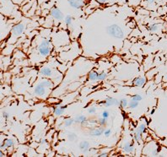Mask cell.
<instances>
[{
	"instance_id": "1",
	"label": "cell",
	"mask_w": 167,
	"mask_h": 157,
	"mask_svg": "<svg viewBox=\"0 0 167 157\" xmlns=\"http://www.w3.org/2000/svg\"><path fill=\"white\" fill-rule=\"evenodd\" d=\"M107 34L111 36L113 38L117 39H123L125 37L124 31L122 28L116 25V24H112V25L107 27Z\"/></svg>"
},
{
	"instance_id": "2",
	"label": "cell",
	"mask_w": 167,
	"mask_h": 157,
	"mask_svg": "<svg viewBox=\"0 0 167 157\" xmlns=\"http://www.w3.org/2000/svg\"><path fill=\"white\" fill-rule=\"evenodd\" d=\"M26 31V26L23 23H18L12 27L11 30V34L14 37H19L20 35H22Z\"/></svg>"
},
{
	"instance_id": "3",
	"label": "cell",
	"mask_w": 167,
	"mask_h": 157,
	"mask_svg": "<svg viewBox=\"0 0 167 157\" xmlns=\"http://www.w3.org/2000/svg\"><path fill=\"white\" fill-rule=\"evenodd\" d=\"M34 94L36 96L42 99L47 95V88L43 86L41 83H39L38 84H36V87L34 88Z\"/></svg>"
},
{
	"instance_id": "4",
	"label": "cell",
	"mask_w": 167,
	"mask_h": 157,
	"mask_svg": "<svg viewBox=\"0 0 167 157\" xmlns=\"http://www.w3.org/2000/svg\"><path fill=\"white\" fill-rule=\"evenodd\" d=\"M50 14L54 19H58V21H62L63 19V14L58 7L52 8L50 10Z\"/></svg>"
},
{
	"instance_id": "5",
	"label": "cell",
	"mask_w": 167,
	"mask_h": 157,
	"mask_svg": "<svg viewBox=\"0 0 167 157\" xmlns=\"http://www.w3.org/2000/svg\"><path fill=\"white\" fill-rule=\"evenodd\" d=\"M147 82V78L145 76H139L133 80V84L136 87H143Z\"/></svg>"
},
{
	"instance_id": "6",
	"label": "cell",
	"mask_w": 167,
	"mask_h": 157,
	"mask_svg": "<svg viewBox=\"0 0 167 157\" xmlns=\"http://www.w3.org/2000/svg\"><path fill=\"white\" fill-rule=\"evenodd\" d=\"M105 132L104 129V127L102 126H100V127H97V128H93L89 131V135L90 136H94V137H99L100 135H102Z\"/></svg>"
},
{
	"instance_id": "7",
	"label": "cell",
	"mask_w": 167,
	"mask_h": 157,
	"mask_svg": "<svg viewBox=\"0 0 167 157\" xmlns=\"http://www.w3.org/2000/svg\"><path fill=\"white\" fill-rule=\"evenodd\" d=\"M51 50L52 47H42V46H38L37 47V51L38 53L42 56V57H47L51 54Z\"/></svg>"
},
{
	"instance_id": "8",
	"label": "cell",
	"mask_w": 167,
	"mask_h": 157,
	"mask_svg": "<svg viewBox=\"0 0 167 157\" xmlns=\"http://www.w3.org/2000/svg\"><path fill=\"white\" fill-rule=\"evenodd\" d=\"M68 2L71 7L76 9H80L84 6V0H68Z\"/></svg>"
},
{
	"instance_id": "9",
	"label": "cell",
	"mask_w": 167,
	"mask_h": 157,
	"mask_svg": "<svg viewBox=\"0 0 167 157\" xmlns=\"http://www.w3.org/2000/svg\"><path fill=\"white\" fill-rule=\"evenodd\" d=\"M112 106H119V100H117L114 97H107V100H105L104 107H110Z\"/></svg>"
},
{
	"instance_id": "10",
	"label": "cell",
	"mask_w": 167,
	"mask_h": 157,
	"mask_svg": "<svg viewBox=\"0 0 167 157\" xmlns=\"http://www.w3.org/2000/svg\"><path fill=\"white\" fill-rule=\"evenodd\" d=\"M123 150L127 154H133L135 150V147L133 143H125L123 145Z\"/></svg>"
},
{
	"instance_id": "11",
	"label": "cell",
	"mask_w": 167,
	"mask_h": 157,
	"mask_svg": "<svg viewBox=\"0 0 167 157\" xmlns=\"http://www.w3.org/2000/svg\"><path fill=\"white\" fill-rule=\"evenodd\" d=\"M67 106H59L56 107L53 109V115L55 117H61L64 114L65 110H66Z\"/></svg>"
},
{
	"instance_id": "12",
	"label": "cell",
	"mask_w": 167,
	"mask_h": 157,
	"mask_svg": "<svg viewBox=\"0 0 167 157\" xmlns=\"http://www.w3.org/2000/svg\"><path fill=\"white\" fill-rule=\"evenodd\" d=\"M74 123H79L81 125L84 126V125H87L89 122L87 120V118L84 115H78L74 118Z\"/></svg>"
},
{
	"instance_id": "13",
	"label": "cell",
	"mask_w": 167,
	"mask_h": 157,
	"mask_svg": "<svg viewBox=\"0 0 167 157\" xmlns=\"http://www.w3.org/2000/svg\"><path fill=\"white\" fill-rule=\"evenodd\" d=\"M79 147L80 149V150L82 151L84 154L87 153L89 150V148H90V144L88 141H81L79 144Z\"/></svg>"
},
{
	"instance_id": "14",
	"label": "cell",
	"mask_w": 167,
	"mask_h": 157,
	"mask_svg": "<svg viewBox=\"0 0 167 157\" xmlns=\"http://www.w3.org/2000/svg\"><path fill=\"white\" fill-rule=\"evenodd\" d=\"M40 74L44 77H50L52 74V70L51 68L48 67H42L40 69Z\"/></svg>"
},
{
	"instance_id": "15",
	"label": "cell",
	"mask_w": 167,
	"mask_h": 157,
	"mask_svg": "<svg viewBox=\"0 0 167 157\" xmlns=\"http://www.w3.org/2000/svg\"><path fill=\"white\" fill-rule=\"evenodd\" d=\"M133 137L134 142H136V143H140L143 140V134H141V133L138 129H136L135 131H134Z\"/></svg>"
},
{
	"instance_id": "16",
	"label": "cell",
	"mask_w": 167,
	"mask_h": 157,
	"mask_svg": "<svg viewBox=\"0 0 167 157\" xmlns=\"http://www.w3.org/2000/svg\"><path fill=\"white\" fill-rule=\"evenodd\" d=\"M98 77H99V73L95 70L90 71L88 74V79H89V80H91V81L98 80Z\"/></svg>"
},
{
	"instance_id": "17",
	"label": "cell",
	"mask_w": 167,
	"mask_h": 157,
	"mask_svg": "<svg viewBox=\"0 0 167 157\" xmlns=\"http://www.w3.org/2000/svg\"><path fill=\"white\" fill-rule=\"evenodd\" d=\"M160 26L159 25V24H151V25H149L148 26V31L152 32V33H154V32H157L160 31Z\"/></svg>"
},
{
	"instance_id": "18",
	"label": "cell",
	"mask_w": 167,
	"mask_h": 157,
	"mask_svg": "<svg viewBox=\"0 0 167 157\" xmlns=\"http://www.w3.org/2000/svg\"><path fill=\"white\" fill-rule=\"evenodd\" d=\"M40 83L42 84L43 86L46 87L47 89H52V88H53V85H54L52 81H51L49 79H44L42 81H41Z\"/></svg>"
},
{
	"instance_id": "19",
	"label": "cell",
	"mask_w": 167,
	"mask_h": 157,
	"mask_svg": "<svg viewBox=\"0 0 167 157\" xmlns=\"http://www.w3.org/2000/svg\"><path fill=\"white\" fill-rule=\"evenodd\" d=\"M3 143H4V144H5L8 149L13 148L16 144V141L14 139H7L4 140V141H3Z\"/></svg>"
},
{
	"instance_id": "20",
	"label": "cell",
	"mask_w": 167,
	"mask_h": 157,
	"mask_svg": "<svg viewBox=\"0 0 167 157\" xmlns=\"http://www.w3.org/2000/svg\"><path fill=\"white\" fill-rule=\"evenodd\" d=\"M63 125L65 127H70L72 126L73 124L74 123V118H69V117H68V118H65L64 120H63Z\"/></svg>"
},
{
	"instance_id": "21",
	"label": "cell",
	"mask_w": 167,
	"mask_h": 157,
	"mask_svg": "<svg viewBox=\"0 0 167 157\" xmlns=\"http://www.w3.org/2000/svg\"><path fill=\"white\" fill-rule=\"evenodd\" d=\"M137 129L139 131L141 134H144V133L146 132V130H147V123H146L145 122H144V123H141L139 125H138V128Z\"/></svg>"
},
{
	"instance_id": "22",
	"label": "cell",
	"mask_w": 167,
	"mask_h": 157,
	"mask_svg": "<svg viewBox=\"0 0 167 157\" xmlns=\"http://www.w3.org/2000/svg\"><path fill=\"white\" fill-rule=\"evenodd\" d=\"M128 103H129V102H128L127 99H126V98H123V99H121L119 100V107L121 108H123V109H124V108L128 107Z\"/></svg>"
},
{
	"instance_id": "23",
	"label": "cell",
	"mask_w": 167,
	"mask_h": 157,
	"mask_svg": "<svg viewBox=\"0 0 167 157\" xmlns=\"http://www.w3.org/2000/svg\"><path fill=\"white\" fill-rule=\"evenodd\" d=\"M72 22H73V18L71 15L68 14L64 18V23L67 26H70L72 25Z\"/></svg>"
},
{
	"instance_id": "24",
	"label": "cell",
	"mask_w": 167,
	"mask_h": 157,
	"mask_svg": "<svg viewBox=\"0 0 167 157\" xmlns=\"http://www.w3.org/2000/svg\"><path fill=\"white\" fill-rule=\"evenodd\" d=\"M138 104H139L138 102H135V100H131L128 103V107L131 108V109H134V108H137L138 107Z\"/></svg>"
},
{
	"instance_id": "25",
	"label": "cell",
	"mask_w": 167,
	"mask_h": 157,
	"mask_svg": "<svg viewBox=\"0 0 167 157\" xmlns=\"http://www.w3.org/2000/svg\"><path fill=\"white\" fill-rule=\"evenodd\" d=\"M99 124L100 126H102V127H105L107 125V118H100L98 119V123H97Z\"/></svg>"
},
{
	"instance_id": "26",
	"label": "cell",
	"mask_w": 167,
	"mask_h": 157,
	"mask_svg": "<svg viewBox=\"0 0 167 157\" xmlns=\"http://www.w3.org/2000/svg\"><path fill=\"white\" fill-rule=\"evenodd\" d=\"M67 137H68V139L69 141H72V142L75 141L77 139V135H76V134H74V133H69V134H68Z\"/></svg>"
},
{
	"instance_id": "27",
	"label": "cell",
	"mask_w": 167,
	"mask_h": 157,
	"mask_svg": "<svg viewBox=\"0 0 167 157\" xmlns=\"http://www.w3.org/2000/svg\"><path fill=\"white\" fill-rule=\"evenodd\" d=\"M39 46H42V47H51V42L48 39H44L42 40L41 43L39 44Z\"/></svg>"
},
{
	"instance_id": "28",
	"label": "cell",
	"mask_w": 167,
	"mask_h": 157,
	"mask_svg": "<svg viewBox=\"0 0 167 157\" xmlns=\"http://www.w3.org/2000/svg\"><path fill=\"white\" fill-rule=\"evenodd\" d=\"M131 100L139 102H141V100H143V97H142V95H139V94H135V95H133L131 96Z\"/></svg>"
},
{
	"instance_id": "29",
	"label": "cell",
	"mask_w": 167,
	"mask_h": 157,
	"mask_svg": "<svg viewBox=\"0 0 167 157\" xmlns=\"http://www.w3.org/2000/svg\"><path fill=\"white\" fill-rule=\"evenodd\" d=\"M107 79V74L105 72H101V73L99 74L98 80H100V81H104Z\"/></svg>"
},
{
	"instance_id": "30",
	"label": "cell",
	"mask_w": 167,
	"mask_h": 157,
	"mask_svg": "<svg viewBox=\"0 0 167 157\" xmlns=\"http://www.w3.org/2000/svg\"><path fill=\"white\" fill-rule=\"evenodd\" d=\"M48 102H49L50 104H56V103H58L59 102V100L57 99V98H54V97H50L48 98Z\"/></svg>"
},
{
	"instance_id": "31",
	"label": "cell",
	"mask_w": 167,
	"mask_h": 157,
	"mask_svg": "<svg viewBox=\"0 0 167 157\" xmlns=\"http://www.w3.org/2000/svg\"><path fill=\"white\" fill-rule=\"evenodd\" d=\"M101 115H102V118H107V119H108L109 118H110V112L107 111V110H105V111H103L102 112V113H101Z\"/></svg>"
},
{
	"instance_id": "32",
	"label": "cell",
	"mask_w": 167,
	"mask_h": 157,
	"mask_svg": "<svg viewBox=\"0 0 167 157\" xmlns=\"http://www.w3.org/2000/svg\"><path fill=\"white\" fill-rule=\"evenodd\" d=\"M95 112H96V107H89L88 109V113L89 114H95Z\"/></svg>"
},
{
	"instance_id": "33",
	"label": "cell",
	"mask_w": 167,
	"mask_h": 157,
	"mask_svg": "<svg viewBox=\"0 0 167 157\" xmlns=\"http://www.w3.org/2000/svg\"><path fill=\"white\" fill-rule=\"evenodd\" d=\"M2 116H3V118H4V119H9V113L8 112H3V113H2Z\"/></svg>"
},
{
	"instance_id": "34",
	"label": "cell",
	"mask_w": 167,
	"mask_h": 157,
	"mask_svg": "<svg viewBox=\"0 0 167 157\" xmlns=\"http://www.w3.org/2000/svg\"><path fill=\"white\" fill-rule=\"evenodd\" d=\"M111 134H112V130L110 129V128H107V129H105L104 135H105V137H109Z\"/></svg>"
},
{
	"instance_id": "35",
	"label": "cell",
	"mask_w": 167,
	"mask_h": 157,
	"mask_svg": "<svg viewBox=\"0 0 167 157\" xmlns=\"http://www.w3.org/2000/svg\"><path fill=\"white\" fill-rule=\"evenodd\" d=\"M108 155L109 154H108L107 152H104V153L102 152V153H100V154H99L98 156L99 157H107V156H108Z\"/></svg>"
},
{
	"instance_id": "36",
	"label": "cell",
	"mask_w": 167,
	"mask_h": 157,
	"mask_svg": "<svg viewBox=\"0 0 167 157\" xmlns=\"http://www.w3.org/2000/svg\"><path fill=\"white\" fill-rule=\"evenodd\" d=\"M0 148H1V150H3V151H6L7 150V147H6V145H5V144H4V143H3L2 144H1V147H0Z\"/></svg>"
},
{
	"instance_id": "37",
	"label": "cell",
	"mask_w": 167,
	"mask_h": 157,
	"mask_svg": "<svg viewBox=\"0 0 167 157\" xmlns=\"http://www.w3.org/2000/svg\"><path fill=\"white\" fill-rule=\"evenodd\" d=\"M144 1L147 3H149V4H154V3L156 2V0H144Z\"/></svg>"
},
{
	"instance_id": "38",
	"label": "cell",
	"mask_w": 167,
	"mask_h": 157,
	"mask_svg": "<svg viewBox=\"0 0 167 157\" xmlns=\"http://www.w3.org/2000/svg\"><path fill=\"white\" fill-rule=\"evenodd\" d=\"M47 144V139H42V140H41V142H40L41 145H43V144Z\"/></svg>"
},
{
	"instance_id": "39",
	"label": "cell",
	"mask_w": 167,
	"mask_h": 157,
	"mask_svg": "<svg viewBox=\"0 0 167 157\" xmlns=\"http://www.w3.org/2000/svg\"><path fill=\"white\" fill-rule=\"evenodd\" d=\"M97 2H98L100 4H104V3H107V0H96Z\"/></svg>"
},
{
	"instance_id": "40",
	"label": "cell",
	"mask_w": 167,
	"mask_h": 157,
	"mask_svg": "<svg viewBox=\"0 0 167 157\" xmlns=\"http://www.w3.org/2000/svg\"><path fill=\"white\" fill-rule=\"evenodd\" d=\"M0 156H5V155H4V153H3V150H1V151H0Z\"/></svg>"
},
{
	"instance_id": "41",
	"label": "cell",
	"mask_w": 167,
	"mask_h": 157,
	"mask_svg": "<svg viewBox=\"0 0 167 157\" xmlns=\"http://www.w3.org/2000/svg\"><path fill=\"white\" fill-rule=\"evenodd\" d=\"M154 111H155V109H153V110L151 111V112H150V114H151V115H153V114L154 113Z\"/></svg>"
},
{
	"instance_id": "42",
	"label": "cell",
	"mask_w": 167,
	"mask_h": 157,
	"mask_svg": "<svg viewBox=\"0 0 167 157\" xmlns=\"http://www.w3.org/2000/svg\"><path fill=\"white\" fill-rule=\"evenodd\" d=\"M13 2H14V3H19L18 0H13Z\"/></svg>"
},
{
	"instance_id": "43",
	"label": "cell",
	"mask_w": 167,
	"mask_h": 157,
	"mask_svg": "<svg viewBox=\"0 0 167 157\" xmlns=\"http://www.w3.org/2000/svg\"><path fill=\"white\" fill-rule=\"evenodd\" d=\"M109 1H111V2H113V1H115V0H109Z\"/></svg>"
},
{
	"instance_id": "44",
	"label": "cell",
	"mask_w": 167,
	"mask_h": 157,
	"mask_svg": "<svg viewBox=\"0 0 167 157\" xmlns=\"http://www.w3.org/2000/svg\"><path fill=\"white\" fill-rule=\"evenodd\" d=\"M163 1H164V0H163ZM165 2H167V0H165Z\"/></svg>"
}]
</instances>
